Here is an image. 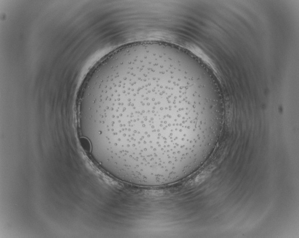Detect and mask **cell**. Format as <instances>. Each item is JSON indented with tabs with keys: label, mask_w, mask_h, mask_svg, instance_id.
<instances>
[{
	"label": "cell",
	"mask_w": 299,
	"mask_h": 238,
	"mask_svg": "<svg viewBox=\"0 0 299 238\" xmlns=\"http://www.w3.org/2000/svg\"><path fill=\"white\" fill-rule=\"evenodd\" d=\"M81 145L83 149L86 151L90 152L91 150V145L89 140L86 138H80Z\"/></svg>",
	"instance_id": "1"
}]
</instances>
